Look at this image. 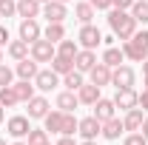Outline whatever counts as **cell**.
Instances as JSON below:
<instances>
[{"instance_id":"obj_25","label":"cell","mask_w":148,"mask_h":145,"mask_svg":"<svg viewBox=\"0 0 148 145\" xmlns=\"http://www.w3.org/2000/svg\"><path fill=\"white\" fill-rule=\"evenodd\" d=\"M43 128L49 131V134H60V128H63V111H49L46 117H43Z\"/></svg>"},{"instance_id":"obj_41","label":"cell","mask_w":148,"mask_h":145,"mask_svg":"<svg viewBox=\"0 0 148 145\" xmlns=\"http://www.w3.org/2000/svg\"><path fill=\"white\" fill-rule=\"evenodd\" d=\"M9 40H12L9 29H6V26H0V49H3V46H9Z\"/></svg>"},{"instance_id":"obj_17","label":"cell","mask_w":148,"mask_h":145,"mask_svg":"<svg viewBox=\"0 0 148 145\" xmlns=\"http://www.w3.org/2000/svg\"><path fill=\"white\" fill-rule=\"evenodd\" d=\"M40 12H43V3H40V0H17V14H20V20L40 17Z\"/></svg>"},{"instance_id":"obj_54","label":"cell","mask_w":148,"mask_h":145,"mask_svg":"<svg viewBox=\"0 0 148 145\" xmlns=\"http://www.w3.org/2000/svg\"><path fill=\"white\" fill-rule=\"evenodd\" d=\"M60 3H69V0H60Z\"/></svg>"},{"instance_id":"obj_52","label":"cell","mask_w":148,"mask_h":145,"mask_svg":"<svg viewBox=\"0 0 148 145\" xmlns=\"http://www.w3.org/2000/svg\"><path fill=\"white\" fill-rule=\"evenodd\" d=\"M145 88H148V74H145Z\"/></svg>"},{"instance_id":"obj_53","label":"cell","mask_w":148,"mask_h":145,"mask_svg":"<svg viewBox=\"0 0 148 145\" xmlns=\"http://www.w3.org/2000/svg\"><path fill=\"white\" fill-rule=\"evenodd\" d=\"M40 3H49V0H40Z\"/></svg>"},{"instance_id":"obj_19","label":"cell","mask_w":148,"mask_h":145,"mask_svg":"<svg viewBox=\"0 0 148 145\" xmlns=\"http://www.w3.org/2000/svg\"><path fill=\"white\" fill-rule=\"evenodd\" d=\"M143 120H145V111L137 105V108H128V111H125L123 125H125V131H140V128H143Z\"/></svg>"},{"instance_id":"obj_28","label":"cell","mask_w":148,"mask_h":145,"mask_svg":"<svg viewBox=\"0 0 148 145\" xmlns=\"http://www.w3.org/2000/svg\"><path fill=\"white\" fill-rule=\"evenodd\" d=\"M43 37H46V40H51V43L57 46V43L66 37V26H63V23H49V26L43 29Z\"/></svg>"},{"instance_id":"obj_24","label":"cell","mask_w":148,"mask_h":145,"mask_svg":"<svg viewBox=\"0 0 148 145\" xmlns=\"http://www.w3.org/2000/svg\"><path fill=\"white\" fill-rule=\"evenodd\" d=\"M34 91H37L34 80H20V83H14V94H17L20 103H29V100L34 97Z\"/></svg>"},{"instance_id":"obj_38","label":"cell","mask_w":148,"mask_h":145,"mask_svg":"<svg viewBox=\"0 0 148 145\" xmlns=\"http://www.w3.org/2000/svg\"><path fill=\"white\" fill-rule=\"evenodd\" d=\"M123 145H148V140L143 137V134H140V131H131L128 137L123 140Z\"/></svg>"},{"instance_id":"obj_9","label":"cell","mask_w":148,"mask_h":145,"mask_svg":"<svg viewBox=\"0 0 148 145\" xmlns=\"http://www.w3.org/2000/svg\"><path fill=\"white\" fill-rule=\"evenodd\" d=\"M17 37H20V40H26V43H34V40H40V37H43V29H40V23H37V17L20 20Z\"/></svg>"},{"instance_id":"obj_34","label":"cell","mask_w":148,"mask_h":145,"mask_svg":"<svg viewBox=\"0 0 148 145\" xmlns=\"http://www.w3.org/2000/svg\"><path fill=\"white\" fill-rule=\"evenodd\" d=\"M46 140H49V131L46 128H32L26 134V142L29 145H40V142H46Z\"/></svg>"},{"instance_id":"obj_35","label":"cell","mask_w":148,"mask_h":145,"mask_svg":"<svg viewBox=\"0 0 148 145\" xmlns=\"http://www.w3.org/2000/svg\"><path fill=\"white\" fill-rule=\"evenodd\" d=\"M3 85H14V68H9L6 63H0V88Z\"/></svg>"},{"instance_id":"obj_6","label":"cell","mask_w":148,"mask_h":145,"mask_svg":"<svg viewBox=\"0 0 148 145\" xmlns=\"http://www.w3.org/2000/svg\"><path fill=\"white\" fill-rule=\"evenodd\" d=\"M6 131H9V137H12V140H26V134L32 131V125H29V117H23V114H14V117H9V122H6Z\"/></svg>"},{"instance_id":"obj_29","label":"cell","mask_w":148,"mask_h":145,"mask_svg":"<svg viewBox=\"0 0 148 145\" xmlns=\"http://www.w3.org/2000/svg\"><path fill=\"white\" fill-rule=\"evenodd\" d=\"M77 125H80V120L74 117V111H63V128H60V134L74 137V134H77Z\"/></svg>"},{"instance_id":"obj_16","label":"cell","mask_w":148,"mask_h":145,"mask_svg":"<svg viewBox=\"0 0 148 145\" xmlns=\"http://www.w3.org/2000/svg\"><path fill=\"white\" fill-rule=\"evenodd\" d=\"M91 108H94V117H97L100 122H106V120H111V117H117V105H114V100H106V97H100Z\"/></svg>"},{"instance_id":"obj_50","label":"cell","mask_w":148,"mask_h":145,"mask_svg":"<svg viewBox=\"0 0 148 145\" xmlns=\"http://www.w3.org/2000/svg\"><path fill=\"white\" fill-rule=\"evenodd\" d=\"M0 145H6V140H3V137H0Z\"/></svg>"},{"instance_id":"obj_31","label":"cell","mask_w":148,"mask_h":145,"mask_svg":"<svg viewBox=\"0 0 148 145\" xmlns=\"http://www.w3.org/2000/svg\"><path fill=\"white\" fill-rule=\"evenodd\" d=\"M83 83H86V80H83V71H77V68H71L69 74H63V85L69 91H77Z\"/></svg>"},{"instance_id":"obj_47","label":"cell","mask_w":148,"mask_h":145,"mask_svg":"<svg viewBox=\"0 0 148 145\" xmlns=\"http://www.w3.org/2000/svg\"><path fill=\"white\" fill-rule=\"evenodd\" d=\"M143 71L148 74V57H145V60H143Z\"/></svg>"},{"instance_id":"obj_1","label":"cell","mask_w":148,"mask_h":145,"mask_svg":"<svg viewBox=\"0 0 148 145\" xmlns=\"http://www.w3.org/2000/svg\"><path fill=\"white\" fill-rule=\"evenodd\" d=\"M108 26L117 40H131L134 31H137V20L131 17V12H123V9H108Z\"/></svg>"},{"instance_id":"obj_30","label":"cell","mask_w":148,"mask_h":145,"mask_svg":"<svg viewBox=\"0 0 148 145\" xmlns=\"http://www.w3.org/2000/svg\"><path fill=\"white\" fill-rule=\"evenodd\" d=\"M131 17L145 26V23H148V0H134V6H131Z\"/></svg>"},{"instance_id":"obj_14","label":"cell","mask_w":148,"mask_h":145,"mask_svg":"<svg viewBox=\"0 0 148 145\" xmlns=\"http://www.w3.org/2000/svg\"><path fill=\"white\" fill-rule=\"evenodd\" d=\"M88 83H94V85H100V88H106V85H111V68L100 60L97 66H94L91 71H88Z\"/></svg>"},{"instance_id":"obj_36","label":"cell","mask_w":148,"mask_h":145,"mask_svg":"<svg viewBox=\"0 0 148 145\" xmlns=\"http://www.w3.org/2000/svg\"><path fill=\"white\" fill-rule=\"evenodd\" d=\"M17 14V0H0V17H14Z\"/></svg>"},{"instance_id":"obj_20","label":"cell","mask_w":148,"mask_h":145,"mask_svg":"<svg viewBox=\"0 0 148 145\" xmlns=\"http://www.w3.org/2000/svg\"><path fill=\"white\" fill-rule=\"evenodd\" d=\"M29 49H32V43H26V40H9V46H6V51H9V57L17 63V60H26L29 57Z\"/></svg>"},{"instance_id":"obj_42","label":"cell","mask_w":148,"mask_h":145,"mask_svg":"<svg viewBox=\"0 0 148 145\" xmlns=\"http://www.w3.org/2000/svg\"><path fill=\"white\" fill-rule=\"evenodd\" d=\"M54 145H80V142H77L74 137H66V134H60V140H57Z\"/></svg>"},{"instance_id":"obj_11","label":"cell","mask_w":148,"mask_h":145,"mask_svg":"<svg viewBox=\"0 0 148 145\" xmlns=\"http://www.w3.org/2000/svg\"><path fill=\"white\" fill-rule=\"evenodd\" d=\"M26 105H29V114H26L29 120H43V117L49 114V108H51V105H49V100H46L43 94H34Z\"/></svg>"},{"instance_id":"obj_12","label":"cell","mask_w":148,"mask_h":145,"mask_svg":"<svg viewBox=\"0 0 148 145\" xmlns=\"http://www.w3.org/2000/svg\"><path fill=\"white\" fill-rule=\"evenodd\" d=\"M97 66V51H91V49H80L77 51V57H74V68L83 74H88Z\"/></svg>"},{"instance_id":"obj_23","label":"cell","mask_w":148,"mask_h":145,"mask_svg":"<svg viewBox=\"0 0 148 145\" xmlns=\"http://www.w3.org/2000/svg\"><path fill=\"white\" fill-rule=\"evenodd\" d=\"M74 17L86 26V23H91V20L97 17V9H94L88 0H83V3H77V6H74Z\"/></svg>"},{"instance_id":"obj_46","label":"cell","mask_w":148,"mask_h":145,"mask_svg":"<svg viewBox=\"0 0 148 145\" xmlns=\"http://www.w3.org/2000/svg\"><path fill=\"white\" fill-rule=\"evenodd\" d=\"M80 145H97V140H83Z\"/></svg>"},{"instance_id":"obj_15","label":"cell","mask_w":148,"mask_h":145,"mask_svg":"<svg viewBox=\"0 0 148 145\" xmlns=\"http://www.w3.org/2000/svg\"><path fill=\"white\" fill-rule=\"evenodd\" d=\"M37 71H40V63H37V60H32V57L17 60V66H14V77H20V80H34Z\"/></svg>"},{"instance_id":"obj_51","label":"cell","mask_w":148,"mask_h":145,"mask_svg":"<svg viewBox=\"0 0 148 145\" xmlns=\"http://www.w3.org/2000/svg\"><path fill=\"white\" fill-rule=\"evenodd\" d=\"M40 145H51V142H49V140H46V142H40Z\"/></svg>"},{"instance_id":"obj_13","label":"cell","mask_w":148,"mask_h":145,"mask_svg":"<svg viewBox=\"0 0 148 145\" xmlns=\"http://www.w3.org/2000/svg\"><path fill=\"white\" fill-rule=\"evenodd\" d=\"M100 85H94V83H83L80 88H77V100H80V105H94L103 94H100Z\"/></svg>"},{"instance_id":"obj_37","label":"cell","mask_w":148,"mask_h":145,"mask_svg":"<svg viewBox=\"0 0 148 145\" xmlns=\"http://www.w3.org/2000/svg\"><path fill=\"white\" fill-rule=\"evenodd\" d=\"M131 43H134V46H140L143 51H148V31H145V29H137L134 37H131Z\"/></svg>"},{"instance_id":"obj_45","label":"cell","mask_w":148,"mask_h":145,"mask_svg":"<svg viewBox=\"0 0 148 145\" xmlns=\"http://www.w3.org/2000/svg\"><path fill=\"white\" fill-rule=\"evenodd\" d=\"M3 120H6V108L0 105V125H3Z\"/></svg>"},{"instance_id":"obj_48","label":"cell","mask_w":148,"mask_h":145,"mask_svg":"<svg viewBox=\"0 0 148 145\" xmlns=\"http://www.w3.org/2000/svg\"><path fill=\"white\" fill-rule=\"evenodd\" d=\"M12 145H29V142H26V140H14Z\"/></svg>"},{"instance_id":"obj_5","label":"cell","mask_w":148,"mask_h":145,"mask_svg":"<svg viewBox=\"0 0 148 145\" xmlns=\"http://www.w3.org/2000/svg\"><path fill=\"white\" fill-rule=\"evenodd\" d=\"M60 83H63V80H60V74H57V71H51V68H40V71H37V77H34L37 91H43V94L54 91Z\"/></svg>"},{"instance_id":"obj_33","label":"cell","mask_w":148,"mask_h":145,"mask_svg":"<svg viewBox=\"0 0 148 145\" xmlns=\"http://www.w3.org/2000/svg\"><path fill=\"white\" fill-rule=\"evenodd\" d=\"M71 68H74V60L54 54V60H51V71H57L60 77H63V74H69V71H71Z\"/></svg>"},{"instance_id":"obj_2","label":"cell","mask_w":148,"mask_h":145,"mask_svg":"<svg viewBox=\"0 0 148 145\" xmlns=\"http://www.w3.org/2000/svg\"><path fill=\"white\" fill-rule=\"evenodd\" d=\"M54 54H57V46L51 43V40H46V37L34 40V43H32V49H29V57L37 60V63H51Z\"/></svg>"},{"instance_id":"obj_44","label":"cell","mask_w":148,"mask_h":145,"mask_svg":"<svg viewBox=\"0 0 148 145\" xmlns=\"http://www.w3.org/2000/svg\"><path fill=\"white\" fill-rule=\"evenodd\" d=\"M140 134H143V137H145V140H148V117H145V120H143V128H140Z\"/></svg>"},{"instance_id":"obj_32","label":"cell","mask_w":148,"mask_h":145,"mask_svg":"<svg viewBox=\"0 0 148 145\" xmlns=\"http://www.w3.org/2000/svg\"><path fill=\"white\" fill-rule=\"evenodd\" d=\"M20 100H17V94H14V85H3L0 88V105L3 108H14Z\"/></svg>"},{"instance_id":"obj_40","label":"cell","mask_w":148,"mask_h":145,"mask_svg":"<svg viewBox=\"0 0 148 145\" xmlns=\"http://www.w3.org/2000/svg\"><path fill=\"white\" fill-rule=\"evenodd\" d=\"M88 3H91L97 12H108L111 9V0H88Z\"/></svg>"},{"instance_id":"obj_8","label":"cell","mask_w":148,"mask_h":145,"mask_svg":"<svg viewBox=\"0 0 148 145\" xmlns=\"http://www.w3.org/2000/svg\"><path fill=\"white\" fill-rule=\"evenodd\" d=\"M77 134L83 137V140H97L100 134H103V122L97 120V117H83L80 120V125H77Z\"/></svg>"},{"instance_id":"obj_43","label":"cell","mask_w":148,"mask_h":145,"mask_svg":"<svg viewBox=\"0 0 148 145\" xmlns=\"http://www.w3.org/2000/svg\"><path fill=\"white\" fill-rule=\"evenodd\" d=\"M140 108H143V111L148 114V88L143 91V94H140Z\"/></svg>"},{"instance_id":"obj_39","label":"cell","mask_w":148,"mask_h":145,"mask_svg":"<svg viewBox=\"0 0 148 145\" xmlns=\"http://www.w3.org/2000/svg\"><path fill=\"white\" fill-rule=\"evenodd\" d=\"M134 0H111V9H123V12H131Z\"/></svg>"},{"instance_id":"obj_4","label":"cell","mask_w":148,"mask_h":145,"mask_svg":"<svg viewBox=\"0 0 148 145\" xmlns=\"http://www.w3.org/2000/svg\"><path fill=\"white\" fill-rule=\"evenodd\" d=\"M134 83H137V71H134L131 66H117V68H111V85H114V88H134Z\"/></svg>"},{"instance_id":"obj_7","label":"cell","mask_w":148,"mask_h":145,"mask_svg":"<svg viewBox=\"0 0 148 145\" xmlns=\"http://www.w3.org/2000/svg\"><path fill=\"white\" fill-rule=\"evenodd\" d=\"M40 14L49 20V23H63V20L69 17V9H66V3H60V0H49V3H43V12H40Z\"/></svg>"},{"instance_id":"obj_22","label":"cell","mask_w":148,"mask_h":145,"mask_svg":"<svg viewBox=\"0 0 148 145\" xmlns=\"http://www.w3.org/2000/svg\"><path fill=\"white\" fill-rule=\"evenodd\" d=\"M54 103H57V108H60V111H74L77 105H80V100H77V91H69V88L60 91Z\"/></svg>"},{"instance_id":"obj_27","label":"cell","mask_w":148,"mask_h":145,"mask_svg":"<svg viewBox=\"0 0 148 145\" xmlns=\"http://www.w3.org/2000/svg\"><path fill=\"white\" fill-rule=\"evenodd\" d=\"M77 51H80V43H77V40H66V37H63V40L57 43V54H60V57L74 60V57H77Z\"/></svg>"},{"instance_id":"obj_21","label":"cell","mask_w":148,"mask_h":145,"mask_svg":"<svg viewBox=\"0 0 148 145\" xmlns=\"http://www.w3.org/2000/svg\"><path fill=\"white\" fill-rule=\"evenodd\" d=\"M108 68H117V66H123V60H125V54H123V49L120 46H106V51H103V57H100Z\"/></svg>"},{"instance_id":"obj_49","label":"cell","mask_w":148,"mask_h":145,"mask_svg":"<svg viewBox=\"0 0 148 145\" xmlns=\"http://www.w3.org/2000/svg\"><path fill=\"white\" fill-rule=\"evenodd\" d=\"M0 63H3V49H0Z\"/></svg>"},{"instance_id":"obj_10","label":"cell","mask_w":148,"mask_h":145,"mask_svg":"<svg viewBox=\"0 0 148 145\" xmlns=\"http://www.w3.org/2000/svg\"><path fill=\"white\" fill-rule=\"evenodd\" d=\"M114 105L120 111H128V108H137L140 105V94L134 88H117V94H114Z\"/></svg>"},{"instance_id":"obj_26","label":"cell","mask_w":148,"mask_h":145,"mask_svg":"<svg viewBox=\"0 0 148 145\" xmlns=\"http://www.w3.org/2000/svg\"><path fill=\"white\" fill-rule=\"evenodd\" d=\"M120 49H123V54L128 57V60H134V63H143V60L148 57V51H143L140 46H134L131 40H123V46H120Z\"/></svg>"},{"instance_id":"obj_3","label":"cell","mask_w":148,"mask_h":145,"mask_svg":"<svg viewBox=\"0 0 148 145\" xmlns=\"http://www.w3.org/2000/svg\"><path fill=\"white\" fill-rule=\"evenodd\" d=\"M77 43H80V49H91V51H97V46L103 43V31H100L94 23H86V26L80 29V34H77Z\"/></svg>"},{"instance_id":"obj_18","label":"cell","mask_w":148,"mask_h":145,"mask_svg":"<svg viewBox=\"0 0 148 145\" xmlns=\"http://www.w3.org/2000/svg\"><path fill=\"white\" fill-rule=\"evenodd\" d=\"M123 131H125L123 120H120V117H111V120L103 122V134H100V137H106V140L114 142V140H120V137H123Z\"/></svg>"}]
</instances>
